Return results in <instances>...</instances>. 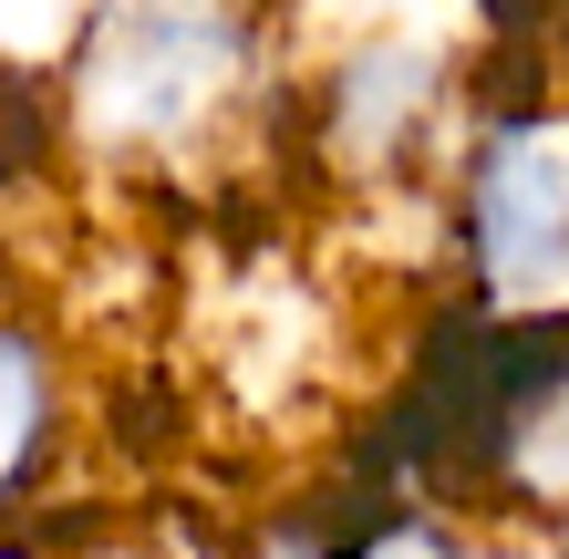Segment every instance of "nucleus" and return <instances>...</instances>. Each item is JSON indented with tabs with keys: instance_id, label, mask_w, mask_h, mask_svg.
<instances>
[{
	"instance_id": "nucleus-3",
	"label": "nucleus",
	"mask_w": 569,
	"mask_h": 559,
	"mask_svg": "<svg viewBox=\"0 0 569 559\" xmlns=\"http://www.w3.org/2000/svg\"><path fill=\"white\" fill-rule=\"evenodd\" d=\"M466 104L477 93H466L456 42H425V31H362L311 83H290L300 146L342 187H435L456 156Z\"/></svg>"
},
{
	"instance_id": "nucleus-1",
	"label": "nucleus",
	"mask_w": 569,
	"mask_h": 559,
	"mask_svg": "<svg viewBox=\"0 0 569 559\" xmlns=\"http://www.w3.org/2000/svg\"><path fill=\"white\" fill-rule=\"evenodd\" d=\"M280 104L270 0H104L62 62V124L104 167H208L249 114Z\"/></svg>"
},
{
	"instance_id": "nucleus-2",
	"label": "nucleus",
	"mask_w": 569,
	"mask_h": 559,
	"mask_svg": "<svg viewBox=\"0 0 569 559\" xmlns=\"http://www.w3.org/2000/svg\"><path fill=\"white\" fill-rule=\"evenodd\" d=\"M435 239L477 321H569V83H487L435 177Z\"/></svg>"
},
{
	"instance_id": "nucleus-4",
	"label": "nucleus",
	"mask_w": 569,
	"mask_h": 559,
	"mask_svg": "<svg viewBox=\"0 0 569 559\" xmlns=\"http://www.w3.org/2000/svg\"><path fill=\"white\" fill-rule=\"evenodd\" d=\"M73 456V352L42 311H0V518L31 508Z\"/></svg>"
}]
</instances>
